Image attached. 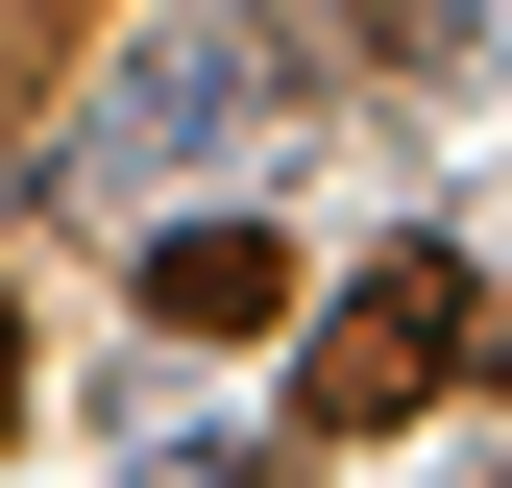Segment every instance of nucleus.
I'll use <instances>...</instances> for the list:
<instances>
[{
  "instance_id": "obj_1",
  "label": "nucleus",
  "mask_w": 512,
  "mask_h": 488,
  "mask_svg": "<svg viewBox=\"0 0 512 488\" xmlns=\"http://www.w3.org/2000/svg\"><path fill=\"white\" fill-rule=\"evenodd\" d=\"M488 366H512V318H488L464 244H366V269L317 293V342H293V415L317 440H415V415L488 391Z\"/></svg>"
},
{
  "instance_id": "obj_2",
  "label": "nucleus",
  "mask_w": 512,
  "mask_h": 488,
  "mask_svg": "<svg viewBox=\"0 0 512 488\" xmlns=\"http://www.w3.org/2000/svg\"><path fill=\"white\" fill-rule=\"evenodd\" d=\"M269 98H293V25H244V0H171V25H122V49H98L74 171H98V196H171V171H220Z\"/></svg>"
},
{
  "instance_id": "obj_3",
  "label": "nucleus",
  "mask_w": 512,
  "mask_h": 488,
  "mask_svg": "<svg viewBox=\"0 0 512 488\" xmlns=\"http://www.w3.org/2000/svg\"><path fill=\"white\" fill-rule=\"evenodd\" d=\"M147 318H171V342H269V318H293V244H269V220H147Z\"/></svg>"
},
{
  "instance_id": "obj_4",
  "label": "nucleus",
  "mask_w": 512,
  "mask_h": 488,
  "mask_svg": "<svg viewBox=\"0 0 512 488\" xmlns=\"http://www.w3.org/2000/svg\"><path fill=\"white\" fill-rule=\"evenodd\" d=\"M317 49H366V74H415V49H464V0H317Z\"/></svg>"
},
{
  "instance_id": "obj_5",
  "label": "nucleus",
  "mask_w": 512,
  "mask_h": 488,
  "mask_svg": "<svg viewBox=\"0 0 512 488\" xmlns=\"http://www.w3.org/2000/svg\"><path fill=\"white\" fill-rule=\"evenodd\" d=\"M25 74H49V0H0V147H25Z\"/></svg>"
},
{
  "instance_id": "obj_6",
  "label": "nucleus",
  "mask_w": 512,
  "mask_h": 488,
  "mask_svg": "<svg viewBox=\"0 0 512 488\" xmlns=\"http://www.w3.org/2000/svg\"><path fill=\"white\" fill-rule=\"evenodd\" d=\"M0 440H25V293H0Z\"/></svg>"
}]
</instances>
